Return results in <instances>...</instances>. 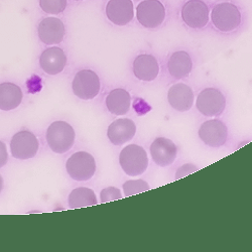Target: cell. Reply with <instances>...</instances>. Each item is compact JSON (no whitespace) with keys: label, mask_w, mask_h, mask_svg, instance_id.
Segmentation results:
<instances>
[{"label":"cell","mask_w":252,"mask_h":252,"mask_svg":"<svg viewBox=\"0 0 252 252\" xmlns=\"http://www.w3.org/2000/svg\"><path fill=\"white\" fill-rule=\"evenodd\" d=\"M119 164L122 171L127 176H140L148 170V154L142 146L129 144L121 151L119 155Z\"/></svg>","instance_id":"3"},{"label":"cell","mask_w":252,"mask_h":252,"mask_svg":"<svg viewBox=\"0 0 252 252\" xmlns=\"http://www.w3.org/2000/svg\"><path fill=\"white\" fill-rule=\"evenodd\" d=\"M133 73L134 76L141 81H154L159 74L158 62L152 55H138L133 62Z\"/></svg>","instance_id":"17"},{"label":"cell","mask_w":252,"mask_h":252,"mask_svg":"<svg viewBox=\"0 0 252 252\" xmlns=\"http://www.w3.org/2000/svg\"><path fill=\"white\" fill-rule=\"evenodd\" d=\"M196 105L201 114L207 117H217L225 111L226 98L217 88L209 87L200 92Z\"/></svg>","instance_id":"5"},{"label":"cell","mask_w":252,"mask_h":252,"mask_svg":"<svg viewBox=\"0 0 252 252\" xmlns=\"http://www.w3.org/2000/svg\"><path fill=\"white\" fill-rule=\"evenodd\" d=\"M2 190H3V179L1 176H0V193L2 192Z\"/></svg>","instance_id":"26"},{"label":"cell","mask_w":252,"mask_h":252,"mask_svg":"<svg viewBox=\"0 0 252 252\" xmlns=\"http://www.w3.org/2000/svg\"><path fill=\"white\" fill-rule=\"evenodd\" d=\"M166 10L159 0H143L136 7V18L145 29H157L162 25Z\"/></svg>","instance_id":"4"},{"label":"cell","mask_w":252,"mask_h":252,"mask_svg":"<svg viewBox=\"0 0 252 252\" xmlns=\"http://www.w3.org/2000/svg\"><path fill=\"white\" fill-rule=\"evenodd\" d=\"M23 101V91L13 83L0 84V109L10 111L17 108Z\"/></svg>","instance_id":"20"},{"label":"cell","mask_w":252,"mask_h":252,"mask_svg":"<svg viewBox=\"0 0 252 252\" xmlns=\"http://www.w3.org/2000/svg\"><path fill=\"white\" fill-rule=\"evenodd\" d=\"M74 1H82V0H74Z\"/></svg>","instance_id":"27"},{"label":"cell","mask_w":252,"mask_h":252,"mask_svg":"<svg viewBox=\"0 0 252 252\" xmlns=\"http://www.w3.org/2000/svg\"><path fill=\"white\" fill-rule=\"evenodd\" d=\"M136 133V125L129 118H120L113 121L108 127L107 136L114 145L129 142Z\"/></svg>","instance_id":"15"},{"label":"cell","mask_w":252,"mask_h":252,"mask_svg":"<svg viewBox=\"0 0 252 252\" xmlns=\"http://www.w3.org/2000/svg\"><path fill=\"white\" fill-rule=\"evenodd\" d=\"M210 16L215 30L224 33L236 31L242 24V12L240 8L231 1H223L215 4Z\"/></svg>","instance_id":"1"},{"label":"cell","mask_w":252,"mask_h":252,"mask_svg":"<svg viewBox=\"0 0 252 252\" xmlns=\"http://www.w3.org/2000/svg\"><path fill=\"white\" fill-rule=\"evenodd\" d=\"M38 37L41 43L48 46L58 45L62 43L66 35V28L64 23L57 17H46L38 25Z\"/></svg>","instance_id":"11"},{"label":"cell","mask_w":252,"mask_h":252,"mask_svg":"<svg viewBox=\"0 0 252 252\" xmlns=\"http://www.w3.org/2000/svg\"><path fill=\"white\" fill-rule=\"evenodd\" d=\"M121 193L120 190L115 187H107L102 190L101 194H100V200L101 203H108V202H112V201H116L121 199Z\"/></svg>","instance_id":"24"},{"label":"cell","mask_w":252,"mask_h":252,"mask_svg":"<svg viewBox=\"0 0 252 252\" xmlns=\"http://www.w3.org/2000/svg\"><path fill=\"white\" fill-rule=\"evenodd\" d=\"M106 107L114 115H124L131 107V96L123 88H116L109 92L106 98Z\"/></svg>","instance_id":"19"},{"label":"cell","mask_w":252,"mask_h":252,"mask_svg":"<svg viewBox=\"0 0 252 252\" xmlns=\"http://www.w3.org/2000/svg\"><path fill=\"white\" fill-rule=\"evenodd\" d=\"M39 66L49 75L60 74L67 66V56L58 47H52L43 52L39 57Z\"/></svg>","instance_id":"16"},{"label":"cell","mask_w":252,"mask_h":252,"mask_svg":"<svg viewBox=\"0 0 252 252\" xmlns=\"http://www.w3.org/2000/svg\"><path fill=\"white\" fill-rule=\"evenodd\" d=\"M97 204V197L89 188H77L69 196V206L72 209L95 206Z\"/></svg>","instance_id":"21"},{"label":"cell","mask_w":252,"mask_h":252,"mask_svg":"<svg viewBox=\"0 0 252 252\" xmlns=\"http://www.w3.org/2000/svg\"><path fill=\"white\" fill-rule=\"evenodd\" d=\"M72 88L74 94L82 100H92L96 98L101 89L98 75L91 70H83L76 74Z\"/></svg>","instance_id":"8"},{"label":"cell","mask_w":252,"mask_h":252,"mask_svg":"<svg viewBox=\"0 0 252 252\" xmlns=\"http://www.w3.org/2000/svg\"><path fill=\"white\" fill-rule=\"evenodd\" d=\"M8 161V152L4 142L0 141V169L3 167Z\"/></svg>","instance_id":"25"},{"label":"cell","mask_w":252,"mask_h":252,"mask_svg":"<svg viewBox=\"0 0 252 252\" xmlns=\"http://www.w3.org/2000/svg\"><path fill=\"white\" fill-rule=\"evenodd\" d=\"M194 100L193 90L184 83L175 84L167 92V101L176 111H189L193 107Z\"/></svg>","instance_id":"14"},{"label":"cell","mask_w":252,"mask_h":252,"mask_svg":"<svg viewBox=\"0 0 252 252\" xmlns=\"http://www.w3.org/2000/svg\"><path fill=\"white\" fill-rule=\"evenodd\" d=\"M210 11L203 0H188L181 9L183 23L190 29L201 30L209 23Z\"/></svg>","instance_id":"7"},{"label":"cell","mask_w":252,"mask_h":252,"mask_svg":"<svg viewBox=\"0 0 252 252\" xmlns=\"http://www.w3.org/2000/svg\"><path fill=\"white\" fill-rule=\"evenodd\" d=\"M39 143L36 136L30 131H20L13 135L10 152L14 158L27 160L32 158L38 152Z\"/></svg>","instance_id":"9"},{"label":"cell","mask_w":252,"mask_h":252,"mask_svg":"<svg viewBox=\"0 0 252 252\" xmlns=\"http://www.w3.org/2000/svg\"><path fill=\"white\" fill-rule=\"evenodd\" d=\"M166 68L173 78L183 79L188 77L193 71V60L187 52L178 51L169 58Z\"/></svg>","instance_id":"18"},{"label":"cell","mask_w":252,"mask_h":252,"mask_svg":"<svg viewBox=\"0 0 252 252\" xmlns=\"http://www.w3.org/2000/svg\"><path fill=\"white\" fill-rule=\"evenodd\" d=\"M201 140L211 148L225 145L228 138V128L220 119H210L202 123L199 129Z\"/></svg>","instance_id":"10"},{"label":"cell","mask_w":252,"mask_h":252,"mask_svg":"<svg viewBox=\"0 0 252 252\" xmlns=\"http://www.w3.org/2000/svg\"><path fill=\"white\" fill-rule=\"evenodd\" d=\"M75 130L66 121H55L47 130L46 139L50 149L56 154L69 152L75 142Z\"/></svg>","instance_id":"2"},{"label":"cell","mask_w":252,"mask_h":252,"mask_svg":"<svg viewBox=\"0 0 252 252\" xmlns=\"http://www.w3.org/2000/svg\"><path fill=\"white\" fill-rule=\"evenodd\" d=\"M154 162L161 167L169 166L174 163L178 155L177 145L169 138L158 137L150 148Z\"/></svg>","instance_id":"12"},{"label":"cell","mask_w":252,"mask_h":252,"mask_svg":"<svg viewBox=\"0 0 252 252\" xmlns=\"http://www.w3.org/2000/svg\"><path fill=\"white\" fill-rule=\"evenodd\" d=\"M67 172L69 176L79 182L90 180L96 173V161L86 152H78L70 157L67 161Z\"/></svg>","instance_id":"6"},{"label":"cell","mask_w":252,"mask_h":252,"mask_svg":"<svg viewBox=\"0 0 252 252\" xmlns=\"http://www.w3.org/2000/svg\"><path fill=\"white\" fill-rule=\"evenodd\" d=\"M109 22L123 27L128 25L134 17V5L132 0H109L105 8Z\"/></svg>","instance_id":"13"},{"label":"cell","mask_w":252,"mask_h":252,"mask_svg":"<svg viewBox=\"0 0 252 252\" xmlns=\"http://www.w3.org/2000/svg\"><path fill=\"white\" fill-rule=\"evenodd\" d=\"M68 5L67 0H39V7L48 14H59L65 11Z\"/></svg>","instance_id":"23"},{"label":"cell","mask_w":252,"mask_h":252,"mask_svg":"<svg viewBox=\"0 0 252 252\" xmlns=\"http://www.w3.org/2000/svg\"><path fill=\"white\" fill-rule=\"evenodd\" d=\"M122 189H123L124 196L126 198H128L137 194L150 191L151 187L143 180H130V181H126L123 184Z\"/></svg>","instance_id":"22"}]
</instances>
